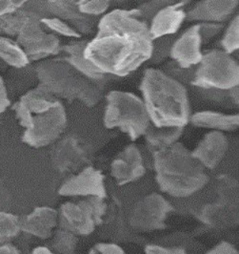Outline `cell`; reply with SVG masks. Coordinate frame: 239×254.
I'll use <instances>...</instances> for the list:
<instances>
[{"label": "cell", "instance_id": "6da1fadb", "mask_svg": "<svg viewBox=\"0 0 239 254\" xmlns=\"http://www.w3.org/2000/svg\"><path fill=\"white\" fill-rule=\"evenodd\" d=\"M152 48L149 24L140 18L139 10L116 9L101 17L84 57L102 73L122 77L150 61Z\"/></svg>", "mask_w": 239, "mask_h": 254}, {"label": "cell", "instance_id": "7a4b0ae2", "mask_svg": "<svg viewBox=\"0 0 239 254\" xmlns=\"http://www.w3.org/2000/svg\"><path fill=\"white\" fill-rule=\"evenodd\" d=\"M13 110L23 128L22 141L34 148L54 143L67 127L63 103L40 85L21 96Z\"/></svg>", "mask_w": 239, "mask_h": 254}, {"label": "cell", "instance_id": "3957f363", "mask_svg": "<svg viewBox=\"0 0 239 254\" xmlns=\"http://www.w3.org/2000/svg\"><path fill=\"white\" fill-rule=\"evenodd\" d=\"M140 91L152 126L184 127L189 124V98L183 83L162 70L149 68L144 72Z\"/></svg>", "mask_w": 239, "mask_h": 254}, {"label": "cell", "instance_id": "277c9868", "mask_svg": "<svg viewBox=\"0 0 239 254\" xmlns=\"http://www.w3.org/2000/svg\"><path fill=\"white\" fill-rule=\"evenodd\" d=\"M152 155L156 183L173 197H189L209 182L205 168L180 142Z\"/></svg>", "mask_w": 239, "mask_h": 254}, {"label": "cell", "instance_id": "5b68a950", "mask_svg": "<svg viewBox=\"0 0 239 254\" xmlns=\"http://www.w3.org/2000/svg\"><path fill=\"white\" fill-rule=\"evenodd\" d=\"M41 87L61 101L79 100L89 107L100 102L104 85L98 84L78 73L63 57L41 61L36 67Z\"/></svg>", "mask_w": 239, "mask_h": 254}, {"label": "cell", "instance_id": "8992f818", "mask_svg": "<svg viewBox=\"0 0 239 254\" xmlns=\"http://www.w3.org/2000/svg\"><path fill=\"white\" fill-rule=\"evenodd\" d=\"M43 17L37 12L20 9L7 19V34L16 38L15 41L25 52L30 63L60 54V40L54 34H48L44 30L41 23Z\"/></svg>", "mask_w": 239, "mask_h": 254}, {"label": "cell", "instance_id": "52a82bcc", "mask_svg": "<svg viewBox=\"0 0 239 254\" xmlns=\"http://www.w3.org/2000/svg\"><path fill=\"white\" fill-rule=\"evenodd\" d=\"M106 100L104 114L106 128H119L132 140L144 136L151 121L142 99L134 93L111 91Z\"/></svg>", "mask_w": 239, "mask_h": 254}, {"label": "cell", "instance_id": "ba28073f", "mask_svg": "<svg viewBox=\"0 0 239 254\" xmlns=\"http://www.w3.org/2000/svg\"><path fill=\"white\" fill-rule=\"evenodd\" d=\"M239 84V64L231 55L220 50L203 54L191 82V85L203 89L220 91H228Z\"/></svg>", "mask_w": 239, "mask_h": 254}, {"label": "cell", "instance_id": "9c48e42d", "mask_svg": "<svg viewBox=\"0 0 239 254\" xmlns=\"http://www.w3.org/2000/svg\"><path fill=\"white\" fill-rule=\"evenodd\" d=\"M106 210L104 199L98 197H87L78 203H65L58 211V225L75 235H89L102 224Z\"/></svg>", "mask_w": 239, "mask_h": 254}, {"label": "cell", "instance_id": "30bf717a", "mask_svg": "<svg viewBox=\"0 0 239 254\" xmlns=\"http://www.w3.org/2000/svg\"><path fill=\"white\" fill-rule=\"evenodd\" d=\"M223 26L214 23H199L190 27L174 41L170 56L180 68L189 69L201 62L202 45L214 38Z\"/></svg>", "mask_w": 239, "mask_h": 254}, {"label": "cell", "instance_id": "8fae6325", "mask_svg": "<svg viewBox=\"0 0 239 254\" xmlns=\"http://www.w3.org/2000/svg\"><path fill=\"white\" fill-rule=\"evenodd\" d=\"M174 211V207L163 196L152 193L136 203L130 216L133 228L141 231L163 229L168 215Z\"/></svg>", "mask_w": 239, "mask_h": 254}, {"label": "cell", "instance_id": "7c38bea8", "mask_svg": "<svg viewBox=\"0 0 239 254\" xmlns=\"http://www.w3.org/2000/svg\"><path fill=\"white\" fill-rule=\"evenodd\" d=\"M58 194L69 197L81 196L105 199L107 196L105 177L99 169L86 166L76 175L67 179L60 186Z\"/></svg>", "mask_w": 239, "mask_h": 254}, {"label": "cell", "instance_id": "4fadbf2b", "mask_svg": "<svg viewBox=\"0 0 239 254\" xmlns=\"http://www.w3.org/2000/svg\"><path fill=\"white\" fill-rule=\"evenodd\" d=\"M51 164L61 174L74 173L88 162V154L77 137L66 136L56 140L50 151Z\"/></svg>", "mask_w": 239, "mask_h": 254}, {"label": "cell", "instance_id": "5bb4252c", "mask_svg": "<svg viewBox=\"0 0 239 254\" xmlns=\"http://www.w3.org/2000/svg\"><path fill=\"white\" fill-rule=\"evenodd\" d=\"M111 172L118 186H124L143 177L145 167L138 146L130 144L119 153L111 165Z\"/></svg>", "mask_w": 239, "mask_h": 254}, {"label": "cell", "instance_id": "9a60e30c", "mask_svg": "<svg viewBox=\"0 0 239 254\" xmlns=\"http://www.w3.org/2000/svg\"><path fill=\"white\" fill-rule=\"evenodd\" d=\"M190 1H172L165 6L153 16L149 26V31L152 40H157L168 36L175 35L184 20L186 19V12L184 7Z\"/></svg>", "mask_w": 239, "mask_h": 254}, {"label": "cell", "instance_id": "2e32d148", "mask_svg": "<svg viewBox=\"0 0 239 254\" xmlns=\"http://www.w3.org/2000/svg\"><path fill=\"white\" fill-rule=\"evenodd\" d=\"M87 43L88 41L84 39H77L71 41L70 43L61 46L60 53L63 52L65 55L64 59L71 64L78 73L86 76L89 79L105 86L110 79L114 78V76L102 73L97 67H96L84 57V50Z\"/></svg>", "mask_w": 239, "mask_h": 254}, {"label": "cell", "instance_id": "e0dca14e", "mask_svg": "<svg viewBox=\"0 0 239 254\" xmlns=\"http://www.w3.org/2000/svg\"><path fill=\"white\" fill-rule=\"evenodd\" d=\"M228 149L226 136L219 131H212L205 135L191 155L204 168L214 169L225 157Z\"/></svg>", "mask_w": 239, "mask_h": 254}, {"label": "cell", "instance_id": "ac0fdd59", "mask_svg": "<svg viewBox=\"0 0 239 254\" xmlns=\"http://www.w3.org/2000/svg\"><path fill=\"white\" fill-rule=\"evenodd\" d=\"M58 224V211L50 206H38L33 212L20 217L21 231L40 239H48Z\"/></svg>", "mask_w": 239, "mask_h": 254}, {"label": "cell", "instance_id": "d6986e66", "mask_svg": "<svg viewBox=\"0 0 239 254\" xmlns=\"http://www.w3.org/2000/svg\"><path fill=\"white\" fill-rule=\"evenodd\" d=\"M239 6V1L205 0L198 2L186 13V19L198 20L203 23H220L228 19Z\"/></svg>", "mask_w": 239, "mask_h": 254}, {"label": "cell", "instance_id": "ffe728a7", "mask_svg": "<svg viewBox=\"0 0 239 254\" xmlns=\"http://www.w3.org/2000/svg\"><path fill=\"white\" fill-rule=\"evenodd\" d=\"M46 7L54 17L70 21L78 30V33L89 35L93 32L95 17L80 13L77 1H47Z\"/></svg>", "mask_w": 239, "mask_h": 254}, {"label": "cell", "instance_id": "44dd1931", "mask_svg": "<svg viewBox=\"0 0 239 254\" xmlns=\"http://www.w3.org/2000/svg\"><path fill=\"white\" fill-rule=\"evenodd\" d=\"M190 122L194 127L209 128L219 132H231L239 128V116L222 114L214 111H201L191 116Z\"/></svg>", "mask_w": 239, "mask_h": 254}, {"label": "cell", "instance_id": "7402d4cb", "mask_svg": "<svg viewBox=\"0 0 239 254\" xmlns=\"http://www.w3.org/2000/svg\"><path fill=\"white\" fill-rule=\"evenodd\" d=\"M184 127H155L150 125L144 137L151 152L165 150L174 145L180 139Z\"/></svg>", "mask_w": 239, "mask_h": 254}, {"label": "cell", "instance_id": "603a6c76", "mask_svg": "<svg viewBox=\"0 0 239 254\" xmlns=\"http://www.w3.org/2000/svg\"><path fill=\"white\" fill-rule=\"evenodd\" d=\"M0 59L14 68H24L30 64L25 52L19 44L4 36H0Z\"/></svg>", "mask_w": 239, "mask_h": 254}, {"label": "cell", "instance_id": "cb8c5ba5", "mask_svg": "<svg viewBox=\"0 0 239 254\" xmlns=\"http://www.w3.org/2000/svg\"><path fill=\"white\" fill-rule=\"evenodd\" d=\"M21 232L20 217L7 212H0V245L8 244Z\"/></svg>", "mask_w": 239, "mask_h": 254}, {"label": "cell", "instance_id": "d4e9b609", "mask_svg": "<svg viewBox=\"0 0 239 254\" xmlns=\"http://www.w3.org/2000/svg\"><path fill=\"white\" fill-rule=\"evenodd\" d=\"M76 245V235L62 229L55 231L53 240L51 242V248L56 254H75Z\"/></svg>", "mask_w": 239, "mask_h": 254}, {"label": "cell", "instance_id": "484cf974", "mask_svg": "<svg viewBox=\"0 0 239 254\" xmlns=\"http://www.w3.org/2000/svg\"><path fill=\"white\" fill-rule=\"evenodd\" d=\"M41 23L45 28H48L54 34L67 37V38H76V39L81 38V35L74 27L69 25L68 23H66L65 21L57 17L45 16L41 19Z\"/></svg>", "mask_w": 239, "mask_h": 254}, {"label": "cell", "instance_id": "4316f807", "mask_svg": "<svg viewBox=\"0 0 239 254\" xmlns=\"http://www.w3.org/2000/svg\"><path fill=\"white\" fill-rule=\"evenodd\" d=\"M221 45L224 52L232 55L239 49V16L236 15L231 21L230 25L221 40Z\"/></svg>", "mask_w": 239, "mask_h": 254}, {"label": "cell", "instance_id": "83f0119b", "mask_svg": "<svg viewBox=\"0 0 239 254\" xmlns=\"http://www.w3.org/2000/svg\"><path fill=\"white\" fill-rule=\"evenodd\" d=\"M79 12L87 16H98L106 13L110 7V2L106 0H80L77 1Z\"/></svg>", "mask_w": 239, "mask_h": 254}, {"label": "cell", "instance_id": "f1b7e54d", "mask_svg": "<svg viewBox=\"0 0 239 254\" xmlns=\"http://www.w3.org/2000/svg\"><path fill=\"white\" fill-rule=\"evenodd\" d=\"M172 1H151V2H146L142 5H140L139 10L140 13V18L144 20L145 22L148 23V20L151 21L153 18V16L157 13L158 11H160L165 6L170 4Z\"/></svg>", "mask_w": 239, "mask_h": 254}, {"label": "cell", "instance_id": "f546056e", "mask_svg": "<svg viewBox=\"0 0 239 254\" xmlns=\"http://www.w3.org/2000/svg\"><path fill=\"white\" fill-rule=\"evenodd\" d=\"M25 3L23 0H0V19L22 9Z\"/></svg>", "mask_w": 239, "mask_h": 254}, {"label": "cell", "instance_id": "4dcf8cb0", "mask_svg": "<svg viewBox=\"0 0 239 254\" xmlns=\"http://www.w3.org/2000/svg\"><path fill=\"white\" fill-rule=\"evenodd\" d=\"M89 254H125V253L118 245L112 243H99L93 247Z\"/></svg>", "mask_w": 239, "mask_h": 254}, {"label": "cell", "instance_id": "1f68e13d", "mask_svg": "<svg viewBox=\"0 0 239 254\" xmlns=\"http://www.w3.org/2000/svg\"><path fill=\"white\" fill-rule=\"evenodd\" d=\"M145 254H187L182 248H165L158 245H148L145 247Z\"/></svg>", "mask_w": 239, "mask_h": 254}, {"label": "cell", "instance_id": "d6a6232c", "mask_svg": "<svg viewBox=\"0 0 239 254\" xmlns=\"http://www.w3.org/2000/svg\"><path fill=\"white\" fill-rule=\"evenodd\" d=\"M205 254H239V252L232 244L221 242Z\"/></svg>", "mask_w": 239, "mask_h": 254}, {"label": "cell", "instance_id": "836d02e7", "mask_svg": "<svg viewBox=\"0 0 239 254\" xmlns=\"http://www.w3.org/2000/svg\"><path fill=\"white\" fill-rule=\"evenodd\" d=\"M11 204V194L10 191L5 187L2 179L0 177V212L6 211Z\"/></svg>", "mask_w": 239, "mask_h": 254}, {"label": "cell", "instance_id": "e575fe53", "mask_svg": "<svg viewBox=\"0 0 239 254\" xmlns=\"http://www.w3.org/2000/svg\"><path fill=\"white\" fill-rule=\"evenodd\" d=\"M11 102L8 96V91L6 88L3 77L0 76V115L4 113L10 106Z\"/></svg>", "mask_w": 239, "mask_h": 254}, {"label": "cell", "instance_id": "d590c367", "mask_svg": "<svg viewBox=\"0 0 239 254\" xmlns=\"http://www.w3.org/2000/svg\"><path fill=\"white\" fill-rule=\"evenodd\" d=\"M0 254H20V252L13 244L8 243L0 245Z\"/></svg>", "mask_w": 239, "mask_h": 254}, {"label": "cell", "instance_id": "8d00e7d4", "mask_svg": "<svg viewBox=\"0 0 239 254\" xmlns=\"http://www.w3.org/2000/svg\"><path fill=\"white\" fill-rule=\"evenodd\" d=\"M228 92H229V95H230L231 99L233 100L234 103L236 105H239V86H236L232 89L228 90Z\"/></svg>", "mask_w": 239, "mask_h": 254}, {"label": "cell", "instance_id": "74e56055", "mask_svg": "<svg viewBox=\"0 0 239 254\" xmlns=\"http://www.w3.org/2000/svg\"><path fill=\"white\" fill-rule=\"evenodd\" d=\"M32 254H56L53 252H51L50 249L46 248V247H38L33 251Z\"/></svg>", "mask_w": 239, "mask_h": 254}, {"label": "cell", "instance_id": "f35d334b", "mask_svg": "<svg viewBox=\"0 0 239 254\" xmlns=\"http://www.w3.org/2000/svg\"><path fill=\"white\" fill-rule=\"evenodd\" d=\"M0 33H2V22H1V19H0Z\"/></svg>", "mask_w": 239, "mask_h": 254}]
</instances>
